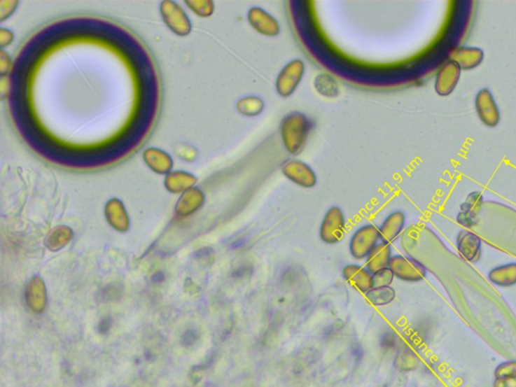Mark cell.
I'll list each match as a JSON object with an SVG mask.
<instances>
[{
  "label": "cell",
  "mask_w": 516,
  "mask_h": 387,
  "mask_svg": "<svg viewBox=\"0 0 516 387\" xmlns=\"http://www.w3.org/2000/svg\"><path fill=\"white\" fill-rule=\"evenodd\" d=\"M311 132V121L306 114L300 111H293L286 114L279 125V134L283 141L284 150L290 155H299Z\"/></svg>",
  "instance_id": "cell-1"
},
{
  "label": "cell",
  "mask_w": 516,
  "mask_h": 387,
  "mask_svg": "<svg viewBox=\"0 0 516 387\" xmlns=\"http://www.w3.org/2000/svg\"><path fill=\"white\" fill-rule=\"evenodd\" d=\"M382 242L379 228L373 223H365L353 231L348 242L351 258L356 262L366 260L373 248Z\"/></svg>",
  "instance_id": "cell-2"
},
{
  "label": "cell",
  "mask_w": 516,
  "mask_h": 387,
  "mask_svg": "<svg viewBox=\"0 0 516 387\" xmlns=\"http://www.w3.org/2000/svg\"><path fill=\"white\" fill-rule=\"evenodd\" d=\"M346 229L347 219L343 209L332 206L326 211L319 226V238L326 245H336L345 237Z\"/></svg>",
  "instance_id": "cell-3"
},
{
  "label": "cell",
  "mask_w": 516,
  "mask_h": 387,
  "mask_svg": "<svg viewBox=\"0 0 516 387\" xmlns=\"http://www.w3.org/2000/svg\"><path fill=\"white\" fill-rule=\"evenodd\" d=\"M389 269H391L394 278L403 283H421L428 276L426 265L408 254L394 253Z\"/></svg>",
  "instance_id": "cell-4"
},
{
  "label": "cell",
  "mask_w": 516,
  "mask_h": 387,
  "mask_svg": "<svg viewBox=\"0 0 516 387\" xmlns=\"http://www.w3.org/2000/svg\"><path fill=\"white\" fill-rule=\"evenodd\" d=\"M306 73V65L300 59H293L284 66L275 80V90L281 98H288L297 91Z\"/></svg>",
  "instance_id": "cell-5"
},
{
  "label": "cell",
  "mask_w": 516,
  "mask_h": 387,
  "mask_svg": "<svg viewBox=\"0 0 516 387\" xmlns=\"http://www.w3.org/2000/svg\"><path fill=\"white\" fill-rule=\"evenodd\" d=\"M160 11L166 26L176 36H186L191 33V20L180 4L173 0H164Z\"/></svg>",
  "instance_id": "cell-6"
},
{
  "label": "cell",
  "mask_w": 516,
  "mask_h": 387,
  "mask_svg": "<svg viewBox=\"0 0 516 387\" xmlns=\"http://www.w3.org/2000/svg\"><path fill=\"white\" fill-rule=\"evenodd\" d=\"M284 177L302 189H313L318 183V176L306 162L297 159L286 160L281 166Z\"/></svg>",
  "instance_id": "cell-7"
},
{
  "label": "cell",
  "mask_w": 516,
  "mask_h": 387,
  "mask_svg": "<svg viewBox=\"0 0 516 387\" xmlns=\"http://www.w3.org/2000/svg\"><path fill=\"white\" fill-rule=\"evenodd\" d=\"M341 276L348 286L363 295L367 294L375 286L373 274L367 269L364 263H347L342 269Z\"/></svg>",
  "instance_id": "cell-8"
},
{
  "label": "cell",
  "mask_w": 516,
  "mask_h": 387,
  "mask_svg": "<svg viewBox=\"0 0 516 387\" xmlns=\"http://www.w3.org/2000/svg\"><path fill=\"white\" fill-rule=\"evenodd\" d=\"M249 26L261 36L274 38L281 34L279 20L260 6H252L247 13Z\"/></svg>",
  "instance_id": "cell-9"
},
{
  "label": "cell",
  "mask_w": 516,
  "mask_h": 387,
  "mask_svg": "<svg viewBox=\"0 0 516 387\" xmlns=\"http://www.w3.org/2000/svg\"><path fill=\"white\" fill-rule=\"evenodd\" d=\"M456 246L459 254L468 262H478L482 256V240L469 229H463L458 233Z\"/></svg>",
  "instance_id": "cell-10"
},
{
  "label": "cell",
  "mask_w": 516,
  "mask_h": 387,
  "mask_svg": "<svg viewBox=\"0 0 516 387\" xmlns=\"http://www.w3.org/2000/svg\"><path fill=\"white\" fill-rule=\"evenodd\" d=\"M405 223H407V216L403 211L394 210L387 214L380 225H378L382 241L389 244H393L394 242L398 241L405 231Z\"/></svg>",
  "instance_id": "cell-11"
},
{
  "label": "cell",
  "mask_w": 516,
  "mask_h": 387,
  "mask_svg": "<svg viewBox=\"0 0 516 387\" xmlns=\"http://www.w3.org/2000/svg\"><path fill=\"white\" fill-rule=\"evenodd\" d=\"M475 107L477 113L484 125L489 127H494L500 121L498 107L495 103L492 93L487 88L479 91L475 100Z\"/></svg>",
  "instance_id": "cell-12"
},
{
  "label": "cell",
  "mask_w": 516,
  "mask_h": 387,
  "mask_svg": "<svg viewBox=\"0 0 516 387\" xmlns=\"http://www.w3.org/2000/svg\"><path fill=\"white\" fill-rule=\"evenodd\" d=\"M461 77V69L453 61H448L438 71L435 77V92L440 96H448L455 90Z\"/></svg>",
  "instance_id": "cell-13"
},
{
  "label": "cell",
  "mask_w": 516,
  "mask_h": 387,
  "mask_svg": "<svg viewBox=\"0 0 516 387\" xmlns=\"http://www.w3.org/2000/svg\"><path fill=\"white\" fill-rule=\"evenodd\" d=\"M483 201L480 192H472L469 194L464 203L460 206V212L457 216L458 223L468 229L474 227L480 214Z\"/></svg>",
  "instance_id": "cell-14"
},
{
  "label": "cell",
  "mask_w": 516,
  "mask_h": 387,
  "mask_svg": "<svg viewBox=\"0 0 516 387\" xmlns=\"http://www.w3.org/2000/svg\"><path fill=\"white\" fill-rule=\"evenodd\" d=\"M393 255L392 244L382 241L379 244L376 245L373 251L369 253L366 260H364V265L372 274H375L378 270L389 269Z\"/></svg>",
  "instance_id": "cell-15"
},
{
  "label": "cell",
  "mask_w": 516,
  "mask_h": 387,
  "mask_svg": "<svg viewBox=\"0 0 516 387\" xmlns=\"http://www.w3.org/2000/svg\"><path fill=\"white\" fill-rule=\"evenodd\" d=\"M144 160L146 166L160 175H167L173 169L174 162L171 155L157 148L144 150Z\"/></svg>",
  "instance_id": "cell-16"
},
{
  "label": "cell",
  "mask_w": 516,
  "mask_h": 387,
  "mask_svg": "<svg viewBox=\"0 0 516 387\" xmlns=\"http://www.w3.org/2000/svg\"><path fill=\"white\" fill-rule=\"evenodd\" d=\"M483 59L484 52L479 48L461 47L451 52V61L455 62L463 70L478 67Z\"/></svg>",
  "instance_id": "cell-17"
},
{
  "label": "cell",
  "mask_w": 516,
  "mask_h": 387,
  "mask_svg": "<svg viewBox=\"0 0 516 387\" xmlns=\"http://www.w3.org/2000/svg\"><path fill=\"white\" fill-rule=\"evenodd\" d=\"M488 281L499 288H511L516 286V262L497 265L489 270Z\"/></svg>",
  "instance_id": "cell-18"
},
{
  "label": "cell",
  "mask_w": 516,
  "mask_h": 387,
  "mask_svg": "<svg viewBox=\"0 0 516 387\" xmlns=\"http://www.w3.org/2000/svg\"><path fill=\"white\" fill-rule=\"evenodd\" d=\"M365 295L366 301L375 308H382L393 303L396 292L393 286H373Z\"/></svg>",
  "instance_id": "cell-19"
},
{
  "label": "cell",
  "mask_w": 516,
  "mask_h": 387,
  "mask_svg": "<svg viewBox=\"0 0 516 387\" xmlns=\"http://www.w3.org/2000/svg\"><path fill=\"white\" fill-rule=\"evenodd\" d=\"M196 183L197 178L194 175L182 171H172L167 174L166 180H165L167 189L173 193L192 189L193 185Z\"/></svg>",
  "instance_id": "cell-20"
},
{
  "label": "cell",
  "mask_w": 516,
  "mask_h": 387,
  "mask_svg": "<svg viewBox=\"0 0 516 387\" xmlns=\"http://www.w3.org/2000/svg\"><path fill=\"white\" fill-rule=\"evenodd\" d=\"M265 103L258 96H245L238 100L236 109L238 113L245 118H256L260 115L265 110Z\"/></svg>",
  "instance_id": "cell-21"
},
{
  "label": "cell",
  "mask_w": 516,
  "mask_h": 387,
  "mask_svg": "<svg viewBox=\"0 0 516 387\" xmlns=\"http://www.w3.org/2000/svg\"><path fill=\"white\" fill-rule=\"evenodd\" d=\"M417 363H419V358H417L414 348L407 345L401 346L398 348V354H396V359H394V366L398 370L408 372V371L414 370L417 367Z\"/></svg>",
  "instance_id": "cell-22"
},
{
  "label": "cell",
  "mask_w": 516,
  "mask_h": 387,
  "mask_svg": "<svg viewBox=\"0 0 516 387\" xmlns=\"http://www.w3.org/2000/svg\"><path fill=\"white\" fill-rule=\"evenodd\" d=\"M204 201H205V197L200 190L196 188L188 190L178 204V210L181 213L194 212L203 205Z\"/></svg>",
  "instance_id": "cell-23"
},
{
  "label": "cell",
  "mask_w": 516,
  "mask_h": 387,
  "mask_svg": "<svg viewBox=\"0 0 516 387\" xmlns=\"http://www.w3.org/2000/svg\"><path fill=\"white\" fill-rule=\"evenodd\" d=\"M106 214L110 222H111L114 226L123 227V226L127 225V215H126L125 208H123V204H121L120 201H110L109 205H107Z\"/></svg>",
  "instance_id": "cell-24"
},
{
  "label": "cell",
  "mask_w": 516,
  "mask_h": 387,
  "mask_svg": "<svg viewBox=\"0 0 516 387\" xmlns=\"http://www.w3.org/2000/svg\"><path fill=\"white\" fill-rule=\"evenodd\" d=\"M185 3L200 17H210L215 11V4L212 0H187Z\"/></svg>",
  "instance_id": "cell-25"
},
{
  "label": "cell",
  "mask_w": 516,
  "mask_h": 387,
  "mask_svg": "<svg viewBox=\"0 0 516 387\" xmlns=\"http://www.w3.org/2000/svg\"><path fill=\"white\" fill-rule=\"evenodd\" d=\"M400 337L393 330L389 329L382 332L379 338V346L383 351H391L400 347Z\"/></svg>",
  "instance_id": "cell-26"
},
{
  "label": "cell",
  "mask_w": 516,
  "mask_h": 387,
  "mask_svg": "<svg viewBox=\"0 0 516 387\" xmlns=\"http://www.w3.org/2000/svg\"><path fill=\"white\" fill-rule=\"evenodd\" d=\"M495 379H516V360L502 362L494 370Z\"/></svg>",
  "instance_id": "cell-27"
},
{
  "label": "cell",
  "mask_w": 516,
  "mask_h": 387,
  "mask_svg": "<svg viewBox=\"0 0 516 387\" xmlns=\"http://www.w3.org/2000/svg\"><path fill=\"white\" fill-rule=\"evenodd\" d=\"M394 278L393 274H392L391 269H384L378 270V272L373 274V283L375 286H389L393 283Z\"/></svg>",
  "instance_id": "cell-28"
},
{
  "label": "cell",
  "mask_w": 516,
  "mask_h": 387,
  "mask_svg": "<svg viewBox=\"0 0 516 387\" xmlns=\"http://www.w3.org/2000/svg\"><path fill=\"white\" fill-rule=\"evenodd\" d=\"M18 6V1L15 0H0V22H4L6 18L11 17Z\"/></svg>",
  "instance_id": "cell-29"
},
{
  "label": "cell",
  "mask_w": 516,
  "mask_h": 387,
  "mask_svg": "<svg viewBox=\"0 0 516 387\" xmlns=\"http://www.w3.org/2000/svg\"><path fill=\"white\" fill-rule=\"evenodd\" d=\"M13 65L11 57L4 50H0V74L2 77L8 76L13 71Z\"/></svg>",
  "instance_id": "cell-30"
},
{
  "label": "cell",
  "mask_w": 516,
  "mask_h": 387,
  "mask_svg": "<svg viewBox=\"0 0 516 387\" xmlns=\"http://www.w3.org/2000/svg\"><path fill=\"white\" fill-rule=\"evenodd\" d=\"M187 150V146H179L176 150V155H179L181 159L189 160V162H192L193 160L196 159L197 152L195 148L189 146L188 150Z\"/></svg>",
  "instance_id": "cell-31"
},
{
  "label": "cell",
  "mask_w": 516,
  "mask_h": 387,
  "mask_svg": "<svg viewBox=\"0 0 516 387\" xmlns=\"http://www.w3.org/2000/svg\"><path fill=\"white\" fill-rule=\"evenodd\" d=\"M13 38H15V34L13 31H9L8 29H0V48L4 50V48L8 47L13 43Z\"/></svg>",
  "instance_id": "cell-32"
},
{
  "label": "cell",
  "mask_w": 516,
  "mask_h": 387,
  "mask_svg": "<svg viewBox=\"0 0 516 387\" xmlns=\"http://www.w3.org/2000/svg\"><path fill=\"white\" fill-rule=\"evenodd\" d=\"M493 387H516V379H494Z\"/></svg>",
  "instance_id": "cell-33"
}]
</instances>
